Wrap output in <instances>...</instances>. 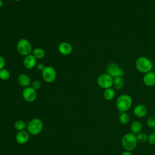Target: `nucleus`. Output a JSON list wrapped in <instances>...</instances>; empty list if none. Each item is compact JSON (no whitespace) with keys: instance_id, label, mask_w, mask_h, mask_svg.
I'll list each match as a JSON object with an SVG mask.
<instances>
[{"instance_id":"ddd939ff","label":"nucleus","mask_w":155,"mask_h":155,"mask_svg":"<svg viewBox=\"0 0 155 155\" xmlns=\"http://www.w3.org/2000/svg\"><path fill=\"white\" fill-rule=\"evenodd\" d=\"M143 84L147 87H152L155 85V73L149 71L145 74L143 77Z\"/></svg>"},{"instance_id":"b1692460","label":"nucleus","mask_w":155,"mask_h":155,"mask_svg":"<svg viewBox=\"0 0 155 155\" xmlns=\"http://www.w3.org/2000/svg\"><path fill=\"white\" fill-rule=\"evenodd\" d=\"M147 125L148 127L155 128V115L150 117L147 119Z\"/></svg>"},{"instance_id":"4be33fe9","label":"nucleus","mask_w":155,"mask_h":155,"mask_svg":"<svg viewBox=\"0 0 155 155\" xmlns=\"http://www.w3.org/2000/svg\"><path fill=\"white\" fill-rule=\"evenodd\" d=\"M10 77V73L8 70L2 68L0 70V79L2 81H7Z\"/></svg>"},{"instance_id":"aec40b11","label":"nucleus","mask_w":155,"mask_h":155,"mask_svg":"<svg viewBox=\"0 0 155 155\" xmlns=\"http://www.w3.org/2000/svg\"><path fill=\"white\" fill-rule=\"evenodd\" d=\"M130 120L129 114L127 112H121L119 116V121L123 125L127 124Z\"/></svg>"},{"instance_id":"2f4dec72","label":"nucleus","mask_w":155,"mask_h":155,"mask_svg":"<svg viewBox=\"0 0 155 155\" xmlns=\"http://www.w3.org/2000/svg\"><path fill=\"white\" fill-rule=\"evenodd\" d=\"M154 115H155V109H154Z\"/></svg>"},{"instance_id":"2eb2a0df","label":"nucleus","mask_w":155,"mask_h":155,"mask_svg":"<svg viewBox=\"0 0 155 155\" xmlns=\"http://www.w3.org/2000/svg\"><path fill=\"white\" fill-rule=\"evenodd\" d=\"M19 84L24 88L29 87L31 84L30 78L26 74H21L18 78Z\"/></svg>"},{"instance_id":"7c9ffc66","label":"nucleus","mask_w":155,"mask_h":155,"mask_svg":"<svg viewBox=\"0 0 155 155\" xmlns=\"http://www.w3.org/2000/svg\"><path fill=\"white\" fill-rule=\"evenodd\" d=\"M13 1H21L22 0H13Z\"/></svg>"},{"instance_id":"9b49d317","label":"nucleus","mask_w":155,"mask_h":155,"mask_svg":"<svg viewBox=\"0 0 155 155\" xmlns=\"http://www.w3.org/2000/svg\"><path fill=\"white\" fill-rule=\"evenodd\" d=\"M29 133L25 130H22L18 131L15 136V140L19 144H25L26 143L30 138Z\"/></svg>"},{"instance_id":"0eeeda50","label":"nucleus","mask_w":155,"mask_h":155,"mask_svg":"<svg viewBox=\"0 0 155 155\" xmlns=\"http://www.w3.org/2000/svg\"><path fill=\"white\" fill-rule=\"evenodd\" d=\"M42 76L44 81L51 83L55 81L56 78V70L51 66H46L42 71Z\"/></svg>"},{"instance_id":"a878e982","label":"nucleus","mask_w":155,"mask_h":155,"mask_svg":"<svg viewBox=\"0 0 155 155\" xmlns=\"http://www.w3.org/2000/svg\"><path fill=\"white\" fill-rule=\"evenodd\" d=\"M147 141L149 143L151 144V145H154L155 144V133H153L150 134L148 136V139H147Z\"/></svg>"},{"instance_id":"a211bd4d","label":"nucleus","mask_w":155,"mask_h":155,"mask_svg":"<svg viewBox=\"0 0 155 155\" xmlns=\"http://www.w3.org/2000/svg\"><path fill=\"white\" fill-rule=\"evenodd\" d=\"M104 97L107 101L112 100L115 96V91L112 88H109L105 89L103 93Z\"/></svg>"},{"instance_id":"39448f33","label":"nucleus","mask_w":155,"mask_h":155,"mask_svg":"<svg viewBox=\"0 0 155 155\" xmlns=\"http://www.w3.org/2000/svg\"><path fill=\"white\" fill-rule=\"evenodd\" d=\"M43 126V122L40 119H33L27 125V131L32 135H37L42 131Z\"/></svg>"},{"instance_id":"c756f323","label":"nucleus","mask_w":155,"mask_h":155,"mask_svg":"<svg viewBox=\"0 0 155 155\" xmlns=\"http://www.w3.org/2000/svg\"><path fill=\"white\" fill-rule=\"evenodd\" d=\"M2 5H3V1L2 0H0V8H1Z\"/></svg>"},{"instance_id":"6e6552de","label":"nucleus","mask_w":155,"mask_h":155,"mask_svg":"<svg viewBox=\"0 0 155 155\" xmlns=\"http://www.w3.org/2000/svg\"><path fill=\"white\" fill-rule=\"evenodd\" d=\"M107 73L113 78L116 77H122L124 75V70L116 63H110L107 68Z\"/></svg>"},{"instance_id":"f257e3e1","label":"nucleus","mask_w":155,"mask_h":155,"mask_svg":"<svg viewBox=\"0 0 155 155\" xmlns=\"http://www.w3.org/2000/svg\"><path fill=\"white\" fill-rule=\"evenodd\" d=\"M116 105L120 113L126 112L132 105V99L128 94L120 95L116 100Z\"/></svg>"},{"instance_id":"f3484780","label":"nucleus","mask_w":155,"mask_h":155,"mask_svg":"<svg viewBox=\"0 0 155 155\" xmlns=\"http://www.w3.org/2000/svg\"><path fill=\"white\" fill-rule=\"evenodd\" d=\"M31 53L36 59H42L45 55V52L44 50L40 47H37L33 49Z\"/></svg>"},{"instance_id":"423d86ee","label":"nucleus","mask_w":155,"mask_h":155,"mask_svg":"<svg viewBox=\"0 0 155 155\" xmlns=\"http://www.w3.org/2000/svg\"><path fill=\"white\" fill-rule=\"evenodd\" d=\"M113 82V78L107 73L101 74L97 78V85L104 89L111 88Z\"/></svg>"},{"instance_id":"f03ea898","label":"nucleus","mask_w":155,"mask_h":155,"mask_svg":"<svg viewBox=\"0 0 155 155\" xmlns=\"http://www.w3.org/2000/svg\"><path fill=\"white\" fill-rule=\"evenodd\" d=\"M135 66L138 71L145 74L151 71L153 68V63L148 58L140 56L136 61Z\"/></svg>"},{"instance_id":"473e14b6","label":"nucleus","mask_w":155,"mask_h":155,"mask_svg":"<svg viewBox=\"0 0 155 155\" xmlns=\"http://www.w3.org/2000/svg\"><path fill=\"white\" fill-rule=\"evenodd\" d=\"M154 133H155V128H154Z\"/></svg>"},{"instance_id":"bb28decb","label":"nucleus","mask_w":155,"mask_h":155,"mask_svg":"<svg viewBox=\"0 0 155 155\" xmlns=\"http://www.w3.org/2000/svg\"><path fill=\"white\" fill-rule=\"evenodd\" d=\"M5 64V62L4 58L1 55H0V70L4 68Z\"/></svg>"},{"instance_id":"393cba45","label":"nucleus","mask_w":155,"mask_h":155,"mask_svg":"<svg viewBox=\"0 0 155 155\" xmlns=\"http://www.w3.org/2000/svg\"><path fill=\"white\" fill-rule=\"evenodd\" d=\"M42 84L41 82L39 80H35L32 82V85L31 87L35 90H38L39 89H40V88L41 87Z\"/></svg>"},{"instance_id":"20e7f679","label":"nucleus","mask_w":155,"mask_h":155,"mask_svg":"<svg viewBox=\"0 0 155 155\" xmlns=\"http://www.w3.org/2000/svg\"><path fill=\"white\" fill-rule=\"evenodd\" d=\"M18 52L22 56H27L32 53L33 48L30 42L27 39L22 38L19 39L16 44Z\"/></svg>"},{"instance_id":"412c9836","label":"nucleus","mask_w":155,"mask_h":155,"mask_svg":"<svg viewBox=\"0 0 155 155\" xmlns=\"http://www.w3.org/2000/svg\"><path fill=\"white\" fill-rule=\"evenodd\" d=\"M14 127L15 128L18 130V131L24 130L25 128L27 127L25 122L22 120H17L14 123Z\"/></svg>"},{"instance_id":"f8f14e48","label":"nucleus","mask_w":155,"mask_h":155,"mask_svg":"<svg viewBox=\"0 0 155 155\" xmlns=\"http://www.w3.org/2000/svg\"><path fill=\"white\" fill-rule=\"evenodd\" d=\"M58 51L62 55H68L73 51L72 45L67 42H62L60 43L58 47Z\"/></svg>"},{"instance_id":"c85d7f7f","label":"nucleus","mask_w":155,"mask_h":155,"mask_svg":"<svg viewBox=\"0 0 155 155\" xmlns=\"http://www.w3.org/2000/svg\"><path fill=\"white\" fill-rule=\"evenodd\" d=\"M120 155H133V154H132V153L131 151L126 150V151H124Z\"/></svg>"},{"instance_id":"9d476101","label":"nucleus","mask_w":155,"mask_h":155,"mask_svg":"<svg viewBox=\"0 0 155 155\" xmlns=\"http://www.w3.org/2000/svg\"><path fill=\"white\" fill-rule=\"evenodd\" d=\"M37 59L32 54H28L24 57L23 60V65L27 69L33 68L37 65Z\"/></svg>"},{"instance_id":"dca6fc26","label":"nucleus","mask_w":155,"mask_h":155,"mask_svg":"<svg viewBox=\"0 0 155 155\" xmlns=\"http://www.w3.org/2000/svg\"><path fill=\"white\" fill-rule=\"evenodd\" d=\"M130 130L131 131V133L134 134H137L140 133L142 130V123L138 120L133 121L131 124Z\"/></svg>"},{"instance_id":"cd10ccee","label":"nucleus","mask_w":155,"mask_h":155,"mask_svg":"<svg viewBox=\"0 0 155 155\" xmlns=\"http://www.w3.org/2000/svg\"><path fill=\"white\" fill-rule=\"evenodd\" d=\"M36 67V68H37L39 71H41V72H42V70L45 68V66L43 64H42V63L38 64Z\"/></svg>"},{"instance_id":"7ed1b4c3","label":"nucleus","mask_w":155,"mask_h":155,"mask_svg":"<svg viewBox=\"0 0 155 155\" xmlns=\"http://www.w3.org/2000/svg\"><path fill=\"white\" fill-rule=\"evenodd\" d=\"M121 142L125 150L131 151L136 147L137 145V141L136 136L132 133H128L123 136Z\"/></svg>"},{"instance_id":"1a4fd4ad","label":"nucleus","mask_w":155,"mask_h":155,"mask_svg":"<svg viewBox=\"0 0 155 155\" xmlns=\"http://www.w3.org/2000/svg\"><path fill=\"white\" fill-rule=\"evenodd\" d=\"M22 95L24 99L28 102H32L35 101L37 97L36 90L32 87H27L23 89Z\"/></svg>"},{"instance_id":"6ab92c4d","label":"nucleus","mask_w":155,"mask_h":155,"mask_svg":"<svg viewBox=\"0 0 155 155\" xmlns=\"http://www.w3.org/2000/svg\"><path fill=\"white\" fill-rule=\"evenodd\" d=\"M113 86L117 90H120L124 86V81L122 77H116L113 78Z\"/></svg>"},{"instance_id":"5701e85b","label":"nucleus","mask_w":155,"mask_h":155,"mask_svg":"<svg viewBox=\"0 0 155 155\" xmlns=\"http://www.w3.org/2000/svg\"><path fill=\"white\" fill-rule=\"evenodd\" d=\"M136 139H137V142L144 143L146 141H147L148 136L147 135V134L140 132V133H139L136 135Z\"/></svg>"},{"instance_id":"4468645a","label":"nucleus","mask_w":155,"mask_h":155,"mask_svg":"<svg viewBox=\"0 0 155 155\" xmlns=\"http://www.w3.org/2000/svg\"><path fill=\"white\" fill-rule=\"evenodd\" d=\"M147 108L143 104L137 105L133 109V113L137 117H143L147 115Z\"/></svg>"}]
</instances>
